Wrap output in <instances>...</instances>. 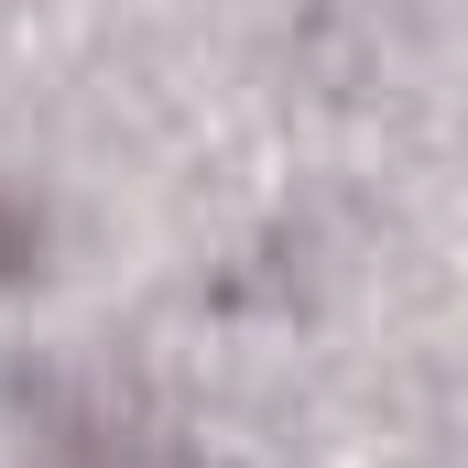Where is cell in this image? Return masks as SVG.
<instances>
[{"label":"cell","instance_id":"1","mask_svg":"<svg viewBox=\"0 0 468 468\" xmlns=\"http://www.w3.org/2000/svg\"><path fill=\"white\" fill-rule=\"evenodd\" d=\"M22 250H33V218H22V207H11V197H0V272H11V261H22Z\"/></svg>","mask_w":468,"mask_h":468}]
</instances>
